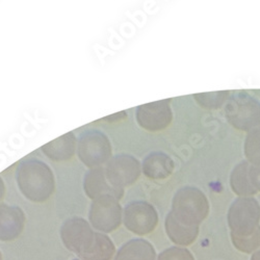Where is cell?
<instances>
[{
  "mask_svg": "<svg viewBox=\"0 0 260 260\" xmlns=\"http://www.w3.org/2000/svg\"><path fill=\"white\" fill-rule=\"evenodd\" d=\"M165 227L170 240L177 246H190L199 235V226H187L181 223L172 211L166 216Z\"/></svg>",
  "mask_w": 260,
  "mask_h": 260,
  "instance_id": "15",
  "label": "cell"
},
{
  "mask_svg": "<svg viewBox=\"0 0 260 260\" xmlns=\"http://www.w3.org/2000/svg\"><path fill=\"white\" fill-rule=\"evenodd\" d=\"M157 260H194L192 254L185 248L171 247L162 251Z\"/></svg>",
  "mask_w": 260,
  "mask_h": 260,
  "instance_id": "22",
  "label": "cell"
},
{
  "mask_svg": "<svg viewBox=\"0 0 260 260\" xmlns=\"http://www.w3.org/2000/svg\"><path fill=\"white\" fill-rule=\"evenodd\" d=\"M73 260H80V259H79V258H77V259H73Z\"/></svg>",
  "mask_w": 260,
  "mask_h": 260,
  "instance_id": "28",
  "label": "cell"
},
{
  "mask_svg": "<svg viewBox=\"0 0 260 260\" xmlns=\"http://www.w3.org/2000/svg\"><path fill=\"white\" fill-rule=\"evenodd\" d=\"M174 169V160L159 151L149 153L142 162V173L151 180H165L173 174Z\"/></svg>",
  "mask_w": 260,
  "mask_h": 260,
  "instance_id": "14",
  "label": "cell"
},
{
  "mask_svg": "<svg viewBox=\"0 0 260 260\" xmlns=\"http://www.w3.org/2000/svg\"><path fill=\"white\" fill-rule=\"evenodd\" d=\"M59 234L64 247L79 258L92 249L96 232L89 221L81 216H72L62 223Z\"/></svg>",
  "mask_w": 260,
  "mask_h": 260,
  "instance_id": "7",
  "label": "cell"
},
{
  "mask_svg": "<svg viewBox=\"0 0 260 260\" xmlns=\"http://www.w3.org/2000/svg\"><path fill=\"white\" fill-rule=\"evenodd\" d=\"M244 152L251 166L260 167V127L248 133L244 144Z\"/></svg>",
  "mask_w": 260,
  "mask_h": 260,
  "instance_id": "19",
  "label": "cell"
},
{
  "mask_svg": "<svg viewBox=\"0 0 260 260\" xmlns=\"http://www.w3.org/2000/svg\"><path fill=\"white\" fill-rule=\"evenodd\" d=\"M231 235V241L233 246L241 252L251 254L260 248V226L248 236H238L233 233Z\"/></svg>",
  "mask_w": 260,
  "mask_h": 260,
  "instance_id": "21",
  "label": "cell"
},
{
  "mask_svg": "<svg viewBox=\"0 0 260 260\" xmlns=\"http://www.w3.org/2000/svg\"><path fill=\"white\" fill-rule=\"evenodd\" d=\"M77 156L86 168L103 167L113 157L111 140L99 130L90 129L83 132L77 141Z\"/></svg>",
  "mask_w": 260,
  "mask_h": 260,
  "instance_id": "4",
  "label": "cell"
},
{
  "mask_svg": "<svg viewBox=\"0 0 260 260\" xmlns=\"http://www.w3.org/2000/svg\"><path fill=\"white\" fill-rule=\"evenodd\" d=\"M224 113L228 123L241 132L250 133L260 127V101L246 92L229 96Z\"/></svg>",
  "mask_w": 260,
  "mask_h": 260,
  "instance_id": "3",
  "label": "cell"
},
{
  "mask_svg": "<svg viewBox=\"0 0 260 260\" xmlns=\"http://www.w3.org/2000/svg\"><path fill=\"white\" fill-rule=\"evenodd\" d=\"M173 214L187 226H199L209 213V202L205 193L194 186H183L173 197Z\"/></svg>",
  "mask_w": 260,
  "mask_h": 260,
  "instance_id": "2",
  "label": "cell"
},
{
  "mask_svg": "<svg viewBox=\"0 0 260 260\" xmlns=\"http://www.w3.org/2000/svg\"><path fill=\"white\" fill-rule=\"evenodd\" d=\"M123 224L128 231L139 236L150 234L158 224L157 210L147 201H132L123 209Z\"/></svg>",
  "mask_w": 260,
  "mask_h": 260,
  "instance_id": "8",
  "label": "cell"
},
{
  "mask_svg": "<svg viewBox=\"0 0 260 260\" xmlns=\"http://www.w3.org/2000/svg\"><path fill=\"white\" fill-rule=\"evenodd\" d=\"M16 182L23 196L34 203H44L55 190L52 169L44 161L31 158L20 162L16 170Z\"/></svg>",
  "mask_w": 260,
  "mask_h": 260,
  "instance_id": "1",
  "label": "cell"
},
{
  "mask_svg": "<svg viewBox=\"0 0 260 260\" xmlns=\"http://www.w3.org/2000/svg\"><path fill=\"white\" fill-rule=\"evenodd\" d=\"M89 222L94 230L101 233L116 231L123 223V208L120 200L104 194L92 201L89 211Z\"/></svg>",
  "mask_w": 260,
  "mask_h": 260,
  "instance_id": "6",
  "label": "cell"
},
{
  "mask_svg": "<svg viewBox=\"0 0 260 260\" xmlns=\"http://www.w3.org/2000/svg\"><path fill=\"white\" fill-rule=\"evenodd\" d=\"M251 260H260V250L255 252L253 255H252V258Z\"/></svg>",
  "mask_w": 260,
  "mask_h": 260,
  "instance_id": "26",
  "label": "cell"
},
{
  "mask_svg": "<svg viewBox=\"0 0 260 260\" xmlns=\"http://www.w3.org/2000/svg\"><path fill=\"white\" fill-rule=\"evenodd\" d=\"M0 260H4V259H3V253H2V251H0Z\"/></svg>",
  "mask_w": 260,
  "mask_h": 260,
  "instance_id": "27",
  "label": "cell"
},
{
  "mask_svg": "<svg viewBox=\"0 0 260 260\" xmlns=\"http://www.w3.org/2000/svg\"><path fill=\"white\" fill-rule=\"evenodd\" d=\"M26 216L22 208L0 203V242H12L23 232Z\"/></svg>",
  "mask_w": 260,
  "mask_h": 260,
  "instance_id": "12",
  "label": "cell"
},
{
  "mask_svg": "<svg viewBox=\"0 0 260 260\" xmlns=\"http://www.w3.org/2000/svg\"><path fill=\"white\" fill-rule=\"evenodd\" d=\"M250 168L251 165L247 160H244L237 164L231 172V189L240 197H253L258 192L250 179Z\"/></svg>",
  "mask_w": 260,
  "mask_h": 260,
  "instance_id": "17",
  "label": "cell"
},
{
  "mask_svg": "<svg viewBox=\"0 0 260 260\" xmlns=\"http://www.w3.org/2000/svg\"><path fill=\"white\" fill-rule=\"evenodd\" d=\"M231 233L238 236L251 235L260 225V204L253 197L235 199L227 214Z\"/></svg>",
  "mask_w": 260,
  "mask_h": 260,
  "instance_id": "5",
  "label": "cell"
},
{
  "mask_svg": "<svg viewBox=\"0 0 260 260\" xmlns=\"http://www.w3.org/2000/svg\"><path fill=\"white\" fill-rule=\"evenodd\" d=\"M116 254V247L111 237L105 233L96 232L95 243L90 250L79 257L80 260H112Z\"/></svg>",
  "mask_w": 260,
  "mask_h": 260,
  "instance_id": "18",
  "label": "cell"
},
{
  "mask_svg": "<svg viewBox=\"0 0 260 260\" xmlns=\"http://www.w3.org/2000/svg\"><path fill=\"white\" fill-rule=\"evenodd\" d=\"M230 93L228 91H220V92H211V93H201L194 94L193 99L197 103L208 110H218V108L225 105L229 98Z\"/></svg>",
  "mask_w": 260,
  "mask_h": 260,
  "instance_id": "20",
  "label": "cell"
},
{
  "mask_svg": "<svg viewBox=\"0 0 260 260\" xmlns=\"http://www.w3.org/2000/svg\"><path fill=\"white\" fill-rule=\"evenodd\" d=\"M250 179H251L254 187L257 189V191H260V167L251 166Z\"/></svg>",
  "mask_w": 260,
  "mask_h": 260,
  "instance_id": "23",
  "label": "cell"
},
{
  "mask_svg": "<svg viewBox=\"0 0 260 260\" xmlns=\"http://www.w3.org/2000/svg\"><path fill=\"white\" fill-rule=\"evenodd\" d=\"M5 194H6V184L3 177L0 176V203H2V201L4 200Z\"/></svg>",
  "mask_w": 260,
  "mask_h": 260,
  "instance_id": "25",
  "label": "cell"
},
{
  "mask_svg": "<svg viewBox=\"0 0 260 260\" xmlns=\"http://www.w3.org/2000/svg\"><path fill=\"white\" fill-rule=\"evenodd\" d=\"M107 181L115 187L134 185L142 174V162L134 155L122 153L112 157L105 166Z\"/></svg>",
  "mask_w": 260,
  "mask_h": 260,
  "instance_id": "9",
  "label": "cell"
},
{
  "mask_svg": "<svg viewBox=\"0 0 260 260\" xmlns=\"http://www.w3.org/2000/svg\"><path fill=\"white\" fill-rule=\"evenodd\" d=\"M170 102V99H165L138 106L136 111L138 125L149 133H158L167 129L173 121Z\"/></svg>",
  "mask_w": 260,
  "mask_h": 260,
  "instance_id": "10",
  "label": "cell"
},
{
  "mask_svg": "<svg viewBox=\"0 0 260 260\" xmlns=\"http://www.w3.org/2000/svg\"><path fill=\"white\" fill-rule=\"evenodd\" d=\"M156 252L150 242L136 238L124 244L116 254L114 260H155Z\"/></svg>",
  "mask_w": 260,
  "mask_h": 260,
  "instance_id": "16",
  "label": "cell"
},
{
  "mask_svg": "<svg viewBox=\"0 0 260 260\" xmlns=\"http://www.w3.org/2000/svg\"><path fill=\"white\" fill-rule=\"evenodd\" d=\"M82 186L85 196L92 201L104 194H111L118 200L124 196V188L115 187L107 181L103 167L90 169L86 172L83 176Z\"/></svg>",
  "mask_w": 260,
  "mask_h": 260,
  "instance_id": "11",
  "label": "cell"
},
{
  "mask_svg": "<svg viewBox=\"0 0 260 260\" xmlns=\"http://www.w3.org/2000/svg\"><path fill=\"white\" fill-rule=\"evenodd\" d=\"M41 151L54 162L68 161L76 154L77 138L73 132H70L42 146Z\"/></svg>",
  "mask_w": 260,
  "mask_h": 260,
  "instance_id": "13",
  "label": "cell"
},
{
  "mask_svg": "<svg viewBox=\"0 0 260 260\" xmlns=\"http://www.w3.org/2000/svg\"><path fill=\"white\" fill-rule=\"evenodd\" d=\"M127 112H121V113H117L115 115H112L110 117L104 118V120H108L107 122H118V121H123L124 119L127 118Z\"/></svg>",
  "mask_w": 260,
  "mask_h": 260,
  "instance_id": "24",
  "label": "cell"
}]
</instances>
